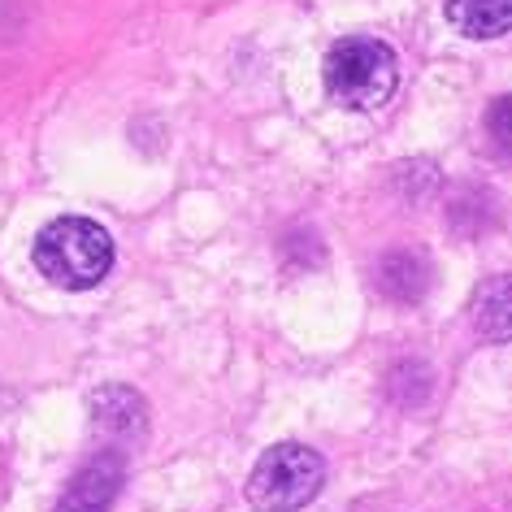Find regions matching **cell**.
<instances>
[{"label": "cell", "mask_w": 512, "mask_h": 512, "mask_svg": "<svg viewBox=\"0 0 512 512\" xmlns=\"http://www.w3.org/2000/svg\"><path fill=\"white\" fill-rule=\"evenodd\" d=\"M508 100H499L495 105V139H499V148H508Z\"/></svg>", "instance_id": "cell-9"}, {"label": "cell", "mask_w": 512, "mask_h": 512, "mask_svg": "<svg viewBox=\"0 0 512 512\" xmlns=\"http://www.w3.org/2000/svg\"><path fill=\"white\" fill-rule=\"evenodd\" d=\"M92 430L109 443V452H126V447H139L148 434V404L144 395L131 387H105L96 391L92 400Z\"/></svg>", "instance_id": "cell-4"}, {"label": "cell", "mask_w": 512, "mask_h": 512, "mask_svg": "<svg viewBox=\"0 0 512 512\" xmlns=\"http://www.w3.org/2000/svg\"><path fill=\"white\" fill-rule=\"evenodd\" d=\"M122 473H126V465L118 452H100L70 478L57 512H109L122 491Z\"/></svg>", "instance_id": "cell-5"}, {"label": "cell", "mask_w": 512, "mask_h": 512, "mask_svg": "<svg viewBox=\"0 0 512 512\" xmlns=\"http://www.w3.org/2000/svg\"><path fill=\"white\" fill-rule=\"evenodd\" d=\"M443 14L452 18L456 31L495 40L512 22V0H443Z\"/></svg>", "instance_id": "cell-7"}, {"label": "cell", "mask_w": 512, "mask_h": 512, "mask_svg": "<svg viewBox=\"0 0 512 512\" xmlns=\"http://www.w3.org/2000/svg\"><path fill=\"white\" fill-rule=\"evenodd\" d=\"M378 287H382V296H391L395 304H417L430 287V270L417 252H391V256H382V265H378Z\"/></svg>", "instance_id": "cell-6"}, {"label": "cell", "mask_w": 512, "mask_h": 512, "mask_svg": "<svg viewBox=\"0 0 512 512\" xmlns=\"http://www.w3.org/2000/svg\"><path fill=\"white\" fill-rule=\"evenodd\" d=\"M109 265H113V239L87 217L48 222L40 239H35V270L66 291L96 287L109 274Z\"/></svg>", "instance_id": "cell-1"}, {"label": "cell", "mask_w": 512, "mask_h": 512, "mask_svg": "<svg viewBox=\"0 0 512 512\" xmlns=\"http://www.w3.org/2000/svg\"><path fill=\"white\" fill-rule=\"evenodd\" d=\"M395 83H400V66H395V53L382 40L352 35V40H339L330 48L326 92L335 96V105L374 113L391 100Z\"/></svg>", "instance_id": "cell-2"}, {"label": "cell", "mask_w": 512, "mask_h": 512, "mask_svg": "<svg viewBox=\"0 0 512 512\" xmlns=\"http://www.w3.org/2000/svg\"><path fill=\"white\" fill-rule=\"evenodd\" d=\"M473 322H478V335L491 343L508 339V322H512V300H508V278H491L478 291V304H473Z\"/></svg>", "instance_id": "cell-8"}, {"label": "cell", "mask_w": 512, "mask_h": 512, "mask_svg": "<svg viewBox=\"0 0 512 512\" xmlns=\"http://www.w3.org/2000/svg\"><path fill=\"white\" fill-rule=\"evenodd\" d=\"M326 486V460L304 443H278L256 460L248 504L256 512H300Z\"/></svg>", "instance_id": "cell-3"}]
</instances>
